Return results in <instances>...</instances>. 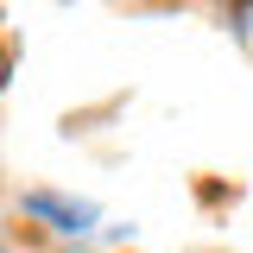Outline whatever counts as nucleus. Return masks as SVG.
<instances>
[{"instance_id":"1","label":"nucleus","mask_w":253,"mask_h":253,"mask_svg":"<svg viewBox=\"0 0 253 253\" xmlns=\"http://www.w3.org/2000/svg\"><path fill=\"white\" fill-rule=\"evenodd\" d=\"M32 215H57V221H70V228H83L89 209H70V203H57V196H32Z\"/></svg>"},{"instance_id":"2","label":"nucleus","mask_w":253,"mask_h":253,"mask_svg":"<svg viewBox=\"0 0 253 253\" xmlns=\"http://www.w3.org/2000/svg\"><path fill=\"white\" fill-rule=\"evenodd\" d=\"M6 70H13V63H6V51H0V83H6Z\"/></svg>"},{"instance_id":"3","label":"nucleus","mask_w":253,"mask_h":253,"mask_svg":"<svg viewBox=\"0 0 253 253\" xmlns=\"http://www.w3.org/2000/svg\"><path fill=\"white\" fill-rule=\"evenodd\" d=\"M228 6H253V0H228Z\"/></svg>"}]
</instances>
